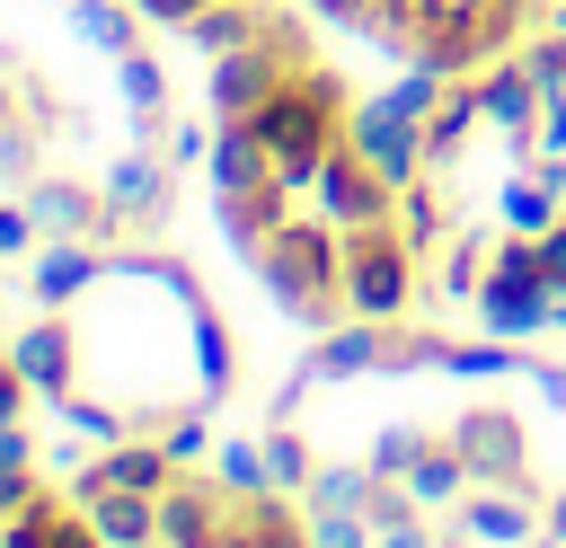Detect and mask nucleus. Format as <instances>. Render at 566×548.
<instances>
[{
  "instance_id": "f257e3e1",
  "label": "nucleus",
  "mask_w": 566,
  "mask_h": 548,
  "mask_svg": "<svg viewBox=\"0 0 566 548\" xmlns=\"http://www.w3.org/2000/svg\"><path fill=\"white\" fill-rule=\"evenodd\" d=\"M186 35L212 53V221L256 292L310 336L398 318L424 221L416 194L354 141V80L274 0H212L186 18Z\"/></svg>"
},
{
  "instance_id": "f03ea898",
  "label": "nucleus",
  "mask_w": 566,
  "mask_h": 548,
  "mask_svg": "<svg viewBox=\"0 0 566 548\" xmlns=\"http://www.w3.org/2000/svg\"><path fill=\"white\" fill-rule=\"evenodd\" d=\"M327 27H345L354 44L407 62V71H442V80H478L495 71L548 0H310Z\"/></svg>"
},
{
  "instance_id": "7ed1b4c3",
  "label": "nucleus",
  "mask_w": 566,
  "mask_h": 548,
  "mask_svg": "<svg viewBox=\"0 0 566 548\" xmlns=\"http://www.w3.org/2000/svg\"><path fill=\"white\" fill-rule=\"evenodd\" d=\"M142 548H318L310 513L274 477H230V468H186L159 495V521Z\"/></svg>"
},
{
  "instance_id": "20e7f679",
  "label": "nucleus",
  "mask_w": 566,
  "mask_h": 548,
  "mask_svg": "<svg viewBox=\"0 0 566 548\" xmlns=\"http://www.w3.org/2000/svg\"><path fill=\"white\" fill-rule=\"evenodd\" d=\"M168 477H177V451H168L159 433H124V442H106V451L71 477V495H80V513H88L115 548H142L150 521H159Z\"/></svg>"
},
{
  "instance_id": "39448f33",
  "label": "nucleus",
  "mask_w": 566,
  "mask_h": 548,
  "mask_svg": "<svg viewBox=\"0 0 566 548\" xmlns=\"http://www.w3.org/2000/svg\"><path fill=\"white\" fill-rule=\"evenodd\" d=\"M354 141H363L398 186H416V177H424V159H433V150H424V115H416V106H398V97H363V106H354Z\"/></svg>"
},
{
  "instance_id": "423d86ee",
  "label": "nucleus",
  "mask_w": 566,
  "mask_h": 548,
  "mask_svg": "<svg viewBox=\"0 0 566 548\" xmlns=\"http://www.w3.org/2000/svg\"><path fill=\"white\" fill-rule=\"evenodd\" d=\"M9 548H115V539L80 513L71 486H35V495L9 513Z\"/></svg>"
},
{
  "instance_id": "0eeeda50",
  "label": "nucleus",
  "mask_w": 566,
  "mask_h": 548,
  "mask_svg": "<svg viewBox=\"0 0 566 548\" xmlns=\"http://www.w3.org/2000/svg\"><path fill=\"white\" fill-rule=\"evenodd\" d=\"M451 442H460L469 477H495V486H531V460H522V424H513V415H495V407H469Z\"/></svg>"
},
{
  "instance_id": "6e6552de",
  "label": "nucleus",
  "mask_w": 566,
  "mask_h": 548,
  "mask_svg": "<svg viewBox=\"0 0 566 548\" xmlns=\"http://www.w3.org/2000/svg\"><path fill=\"white\" fill-rule=\"evenodd\" d=\"M27 212H35V230H80V239L115 221V212H106V194H88V186H71V177H44Z\"/></svg>"
},
{
  "instance_id": "1a4fd4ad",
  "label": "nucleus",
  "mask_w": 566,
  "mask_h": 548,
  "mask_svg": "<svg viewBox=\"0 0 566 548\" xmlns=\"http://www.w3.org/2000/svg\"><path fill=\"white\" fill-rule=\"evenodd\" d=\"M97 274H106L97 247H80V239H71V247H44V265H35V301H44V309H71Z\"/></svg>"
},
{
  "instance_id": "9d476101",
  "label": "nucleus",
  "mask_w": 566,
  "mask_h": 548,
  "mask_svg": "<svg viewBox=\"0 0 566 548\" xmlns=\"http://www.w3.org/2000/svg\"><path fill=\"white\" fill-rule=\"evenodd\" d=\"M451 486H469L460 442H416V460H407V495H416V504H442Z\"/></svg>"
},
{
  "instance_id": "9b49d317",
  "label": "nucleus",
  "mask_w": 566,
  "mask_h": 548,
  "mask_svg": "<svg viewBox=\"0 0 566 548\" xmlns=\"http://www.w3.org/2000/svg\"><path fill=\"white\" fill-rule=\"evenodd\" d=\"M159 194H168L159 159H124V168L106 177V212H115V221H133V212H159Z\"/></svg>"
},
{
  "instance_id": "f8f14e48",
  "label": "nucleus",
  "mask_w": 566,
  "mask_h": 548,
  "mask_svg": "<svg viewBox=\"0 0 566 548\" xmlns=\"http://www.w3.org/2000/svg\"><path fill=\"white\" fill-rule=\"evenodd\" d=\"M115 88H124V106L142 115V124H159V106H168V80H159V62L133 44V53H115Z\"/></svg>"
},
{
  "instance_id": "ddd939ff",
  "label": "nucleus",
  "mask_w": 566,
  "mask_h": 548,
  "mask_svg": "<svg viewBox=\"0 0 566 548\" xmlns=\"http://www.w3.org/2000/svg\"><path fill=\"white\" fill-rule=\"evenodd\" d=\"M460 521H469V539H531V530H539V521H531L513 495H478Z\"/></svg>"
},
{
  "instance_id": "4468645a",
  "label": "nucleus",
  "mask_w": 566,
  "mask_h": 548,
  "mask_svg": "<svg viewBox=\"0 0 566 548\" xmlns=\"http://www.w3.org/2000/svg\"><path fill=\"white\" fill-rule=\"evenodd\" d=\"M256 451H265V477H274V486H310V477H318V468H310V451L283 433V415L265 424V442H256Z\"/></svg>"
},
{
  "instance_id": "2eb2a0df",
  "label": "nucleus",
  "mask_w": 566,
  "mask_h": 548,
  "mask_svg": "<svg viewBox=\"0 0 566 548\" xmlns=\"http://www.w3.org/2000/svg\"><path fill=\"white\" fill-rule=\"evenodd\" d=\"M557 203H566L557 186H513V194H504V230H548Z\"/></svg>"
},
{
  "instance_id": "dca6fc26",
  "label": "nucleus",
  "mask_w": 566,
  "mask_h": 548,
  "mask_svg": "<svg viewBox=\"0 0 566 548\" xmlns=\"http://www.w3.org/2000/svg\"><path fill=\"white\" fill-rule=\"evenodd\" d=\"M310 486H318V504H327V513H363V495H371V477H363V468H318Z\"/></svg>"
},
{
  "instance_id": "f3484780",
  "label": "nucleus",
  "mask_w": 566,
  "mask_h": 548,
  "mask_svg": "<svg viewBox=\"0 0 566 548\" xmlns=\"http://www.w3.org/2000/svg\"><path fill=\"white\" fill-rule=\"evenodd\" d=\"M44 477H35V460H0V548H9V513L35 495Z\"/></svg>"
},
{
  "instance_id": "a211bd4d",
  "label": "nucleus",
  "mask_w": 566,
  "mask_h": 548,
  "mask_svg": "<svg viewBox=\"0 0 566 548\" xmlns=\"http://www.w3.org/2000/svg\"><path fill=\"white\" fill-rule=\"evenodd\" d=\"M27 398H35V380H27V371H18V354H9V362H0V433H9V424H27Z\"/></svg>"
},
{
  "instance_id": "6ab92c4d",
  "label": "nucleus",
  "mask_w": 566,
  "mask_h": 548,
  "mask_svg": "<svg viewBox=\"0 0 566 548\" xmlns=\"http://www.w3.org/2000/svg\"><path fill=\"white\" fill-rule=\"evenodd\" d=\"M310 530H318V548H363V513H310Z\"/></svg>"
},
{
  "instance_id": "aec40b11",
  "label": "nucleus",
  "mask_w": 566,
  "mask_h": 548,
  "mask_svg": "<svg viewBox=\"0 0 566 548\" xmlns=\"http://www.w3.org/2000/svg\"><path fill=\"white\" fill-rule=\"evenodd\" d=\"M27 239H35V212H27V203H0V256L27 247Z\"/></svg>"
},
{
  "instance_id": "412c9836",
  "label": "nucleus",
  "mask_w": 566,
  "mask_h": 548,
  "mask_svg": "<svg viewBox=\"0 0 566 548\" xmlns=\"http://www.w3.org/2000/svg\"><path fill=\"white\" fill-rule=\"evenodd\" d=\"M133 9H142V18H159V27H186V18H195V9H212V0H133Z\"/></svg>"
},
{
  "instance_id": "4be33fe9",
  "label": "nucleus",
  "mask_w": 566,
  "mask_h": 548,
  "mask_svg": "<svg viewBox=\"0 0 566 548\" xmlns=\"http://www.w3.org/2000/svg\"><path fill=\"white\" fill-rule=\"evenodd\" d=\"M539 530H548V539L566 548V495H548V513H539Z\"/></svg>"
},
{
  "instance_id": "5701e85b",
  "label": "nucleus",
  "mask_w": 566,
  "mask_h": 548,
  "mask_svg": "<svg viewBox=\"0 0 566 548\" xmlns=\"http://www.w3.org/2000/svg\"><path fill=\"white\" fill-rule=\"evenodd\" d=\"M548 327H566V292H557V309H548Z\"/></svg>"
},
{
  "instance_id": "b1692460",
  "label": "nucleus",
  "mask_w": 566,
  "mask_h": 548,
  "mask_svg": "<svg viewBox=\"0 0 566 548\" xmlns=\"http://www.w3.org/2000/svg\"><path fill=\"white\" fill-rule=\"evenodd\" d=\"M557 35H566V9H557Z\"/></svg>"
}]
</instances>
